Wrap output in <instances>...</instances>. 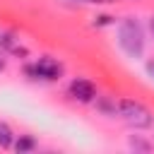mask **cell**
I'll list each match as a JSON object with an SVG mask.
<instances>
[{"label":"cell","instance_id":"1","mask_svg":"<svg viewBox=\"0 0 154 154\" xmlns=\"http://www.w3.org/2000/svg\"><path fill=\"white\" fill-rule=\"evenodd\" d=\"M118 46L130 58H140L144 53V31L135 17H125L118 24Z\"/></svg>","mask_w":154,"mask_h":154},{"label":"cell","instance_id":"2","mask_svg":"<svg viewBox=\"0 0 154 154\" xmlns=\"http://www.w3.org/2000/svg\"><path fill=\"white\" fill-rule=\"evenodd\" d=\"M118 116L135 130H147L154 125V113L142 101H135V99H120L118 101Z\"/></svg>","mask_w":154,"mask_h":154},{"label":"cell","instance_id":"3","mask_svg":"<svg viewBox=\"0 0 154 154\" xmlns=\"http://www.w3.org/2000/svg\"><path fill=\"white\" fill-rule=\"evenodd\" d=\"M24 72H26L31 79H48V82H53V79H60V75H63V65H60L58 60L43 55V58H38L36 63L24 65Z\"/></svg>","mask_w":154,"mask_h":154},{"label":"cell","instance_id":"4","mask_svg":"<svg viewBox=\"0 0 154 154\" xmlns=\"http://www.w3.org/2000/svg\"><path fill=\"white\" fill-rule=\"evenodd\" d=\"M67 91H70V96H72L75 101H79V103H91V101L96 99V87H94L89 79H84V77H75V79L70 82Z\"/></svg>","mask_w":154,"mask_h":154},{"label":"cell","instance_id":"5","mask_svg":"<svg viewBox=\"0 0 154 154\" xmlns=\"http://www.w3.org/2000/svg\"><path fill=\"white\" fill-rule=\"evenodd\" d=\"M94 101H96V108H99L101 113H106V116H116V113H118V103H116V101H111V99H106V96H96Z\"/></svg>","mask_w":154,"mask_h":154},{"label":"cell","instance_id":"6","mask_svg":"<svg viewBox=\"0 0 154 154\" xmlns=\"http://www.w3.org/2000/svg\"><path fill=\"white\" fill-rule=\"evenodd\" d=\"M19 154H24V152H31V149H36V140L31 137V135H19V140H14V144H12Z\"/></svg>","mask_w":154,"mask_h":154},{"label":"cell","instance_id":"7","mask_svg":"<svg viewBox=\"0 0 154 154\" xmlns=\"http://www.w3.org/2000/svg\"><path fill=\"white\" fill-rule=\"evenodd\" d=\"M12 144H14V132H12V128L0 120V147H2V149H10Z\"/></svg>","mask_w":154,"mask_h":154},{"label":"cell","instance_id":"8","mask_svg":"<svg viewBox=\"0 0 154 154\" xmlns=\"http://www.w3.org/2000/svg\"><path fill=\"white\" fill-rule=\"evenodd\" d=\"M130 147H132L135 152H149V149H152V144L144 142V140H140V137H132V140H130Z\"/></svg>","mask_w":154,"mask_h":154},{"label":"cell","instance_id":"9","mask_svg":"<svg viewBox=\"0 0 154 154\" xmlns=\"http://www.w3.org/2000/svg\"><path fill=\"white\" fill-rule=\"evenodd\" d=\"M113 22H116L113 17H108V14H101V17H96V22H94V24H96V26H106V24H113Z\"/></svg>","mask_w":154,"mask_h":154},{"label":"cell","instance_id":"10","mask_svg":"<svg viewBox=\"0 0 154 154\" xmlns=\"http://www.w3.org/2000/svg\"><path fill=\"white\" fill-rule=\"evenodd\" d=\"M144 67H147V75L154 79V60H147V65H144Z\"/></svg>","mask_w":154,"mask_h":154},{"label":"cell","instance_id":"11","mask_svg":"<svg viewBox=\"0 0 154 154\" xmlns=\"http://www.w3.org/2000/svg\"><path fill=\"white\" fill-rule=\"evenodd\" d=\"M82 2H89V5H103V2H111V0H82Z\"/></svg>","mask_w":154,"mask_h":154},{"label":"cell","instance_id":"12","mask_svg":"<svg viewBox=\"0 0 154 154\" xmlns=\"http://www.w3.org/2000/svg\"><path fill=\"white\" fill-rule=\"evenodd\" d=\"M149 29H152V31H154V14H152V17H149Z\"/></svg>","mask_w":154,"mask_h":154},{"label":"cell","instance_id":"13","mask_svg":"<svg viewBox=\"0 0 154 154\" xmlns=\"http://www.w3.org/2000/svg\"><path fill=\"white\" fill-rule=\"evenodd\" d=\"M2 70H5V60L0 58V72H2Z\"/></svg>","mask_w":154,"mask_h":154}]
</instances>
